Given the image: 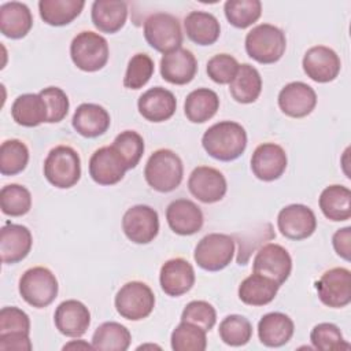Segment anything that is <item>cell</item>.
I'll return each instance as SVG.
<instances>
[{
    "label": "cell",
    "mask_w": 351,
    "mask_h": 351,
    "mask_svg": "<svg viewBox=\"0 0 351 351\" xmlns=\"http://www.w3.org/2000/svg\"><path fill=\"white\" fill-rule=\"evenodd\" d=\"M218 333L225 344L230 347H241L251 340L252 325L244 315L230 314L219 322Z\"/></svg>",
    "instance_id": "obj_41"
},
{
    "label": "cell",
    "mask_w": 351,
    "mask_h": 351,
    "mask_svg": "<svg viewBox=\"0 0 351 351\" xmlns=\"http://www.w3.org/2000/svg\"><path fill=\"white\" fill-rule=\"evenodd\" d=\"M188 189L199 202L211 204L223 199L228 191V182L218 169L197 166L189 174Z\"/></svg>",
    "instance_id": "obj_13"
},
{
    "label": "cell",
    "mask_w": 351,
    "mask_h": 351,
    "mask_svg": "<svg viewBox=\"0 0 351 351\" xmlns=\"http://www.w3.org/2000/svg\"><path fill=\"white\" fill-rule=\"evenodd\" d=\"M302 66L303 71L310 80L319 84H326L336 80L341 69V62L339 55L332 48L315 45L306 51Z\"/></svg>",
    "instance_id": "obj_16"
},
{
    "label": "cell",
    "mask_w": 351,
    "mask_h": 351,
    "mask_svg": "<svg viewBox=\"0 0 351 351\" xmlns=\"http://www.w3.org/2000/svg\"><path fill=\"white\" fill-rule=\"evenodd\" d=\"M44 177L55 188L67 189L81 178V159L69 145H56L44 160Z\"/></svg>",
    "instance_id": "obj_4"
},
{
    "label": "cell",
    "mask_w": 351,
    "mask_h": 351,
    "mask_svg": "<svg viewBox=\"0 0 351 351\" xmlns=\"http://www.w3.org/2000/svg\"><path fill=\"white\" fill-rule=\"evenodd\" d=\"M181 321L195 324L208 332L217 322V311L213 304L206 300H192L184 307Z\"/></svg>",
    "instance_id": "obj_45"
},
{
    "label": "cell",
    "mask_w": 351,
    "mask_h": 351,
    "mask_svg": "<svg viewBox=\"0 0 351 351\" xmlns=\"http://www.w3.org/2000/svg\"><path fill=\"white\" fill-rule=\"evenodd\" d=\"M0 208L8 217H22L32 208L30 191L19 184L4 185L0 191Z\"/></svg>",
    "instance_id": "obj_40"
},
{
    "label": "cell",
    "mask_w": 351,
    "mask_h": 351,
    "mask_svg": "<svg viewBox=\"0 0 351 351\" xmlns=\"http://www.w3.org/2000/svg\"><path fill=\"white\" fill-rule=\"evenodd\" d=\"M206 333L200 326L181 321L171 332V348L174 351H204L207 347Z\"/></svg>",
    "instance_id": "obj_38"
},
{
    "label": "cell",
    "mask_w": 351,
    "mask_h": 351,
    "mask_svg": "<svg viewBox=\"0 0 351 351\" xmlns=\"http://www.w3.org/2000/svg\"><path fill=\"white\" fill-rule=\"evenodd\" d=\"M219 108L218 95L208 88L192 90L184 101V112L192 123H204L211 119Z\"/></svg>",
    "instance_id": "obj_34"
},
{
    "label": "cell",
    "mask_w": 351,
    "mask_h": 351,
    "mask_svg": "<svg viewBox=\"0 0 351 351\" xmlns=\"http://www.w3.org/2000/svg\"><path fill=\"white\" fill-rule=\"evenodd\" d=\"M159 282L166 295L173 298L181 296L195 285L193 266L184 258L169 259L160 267Z\"/></svg>",
    "instance_id": "obj_19"
},
{
    "label": "cell",
    "mask_w": 351,
    "mask_h": 351,
    "mask_svg": "<svg viewBox=\"0 0 351 351\" xmlns=\"http://www.w3.org/2000/svg\"><path fill=\"white\" fill-rule=\"evenodd\" d=\"M310 341L315 350L321 351H337L350 348V344L344 340L339 326L332 322L317 324L310 332Z\"/></svg>",
    "instance_id": "obj_42"
},
{
    "label": "cell",
    "mask_w": 351,
    "mask_h": 351,
    "mask_svg": "<svg viewBox=\"0 0 351 351\" xmlns=\"http://www.w3.org/2000/svg\"><path fill=\"white\" fill-rule=\"evenodd\" d=\"M29 162L27 145L18 140L11 138L1 143L0 147V173L3 176H15L22 173Z\"/></svg>",
    "instance_id": "obj_37"
},
{
    "label": "cell",
    "mask_w": 351,
    "mask_h": 351,
    "mask_svg": "<svg viewBox=\"0 0 351 351\" xmlns=\"http://www.w3.org/2000/svg\"><path fill=\"white\" fill-rule=\"evenodd\" d=\"M119 155L123 158L126 162L128 169H134L145 149L144 140L143 137L136 132V130H123L112 141L111 144Z\"/></svg>",
    "instance_id": "obj_44"
},
{
    "label": "cell",
    "mask_w": 351,
    "mask_h": 351,
    "mask_svg": "<svg viewBox=\"0 0 351 351\" xmlns=\"http://www.w3.org/2000/svg\"><path fill=\"white\" fill-rule=\"evenodd\" d=\"M33 348L29 333H1L0 350L3 351H30Z\"/></svg>",
    "instance_id": "obj_49"
},
{
    "label": "cell",
    "mask_w": 351,
    "mask_h": 351,
    "mask_svg": "<svg viewBox=\"0 0 351 351\" xmlns=\"http://www.w3.org/2000/svg\"><path fill=\"white\" fill-rule=\"evenodd\" d=\"M232 97L241 104L254 103L262 92V77L250 63H243L229 84Z\"/></svg>",
    "instance_id": "obj_33"
},
{
    "label": "cell",
    "mask_w": 351,
    "mask_h": 351,
    "mask_svg": "<svg viewBox=\"0 0 351 351\" xmlns=\"http://www.w3.org/2000/svg\"><path fill=\"white\" fill-rule=\"evenodd\" d=\"M89 176L99 185L118 184L129 170L126 162L112 145L96 149L89 159Z\"/></svg>",
    "instance_id": "obj_15"
},
{
    "label": "cell",
    "mask_w": 351,
    "mask_h": 351,
    "mask_svg": "<svg viewBox=\"0 0 351 351\" xmlns=\"http://www.w3.org/2000/svg\"><path fill=\"white\" fill-rule=\"evenodd\" d=\"M197 73V60L186 48H177L163 53L160 59V75L173 85L189 84Z\"/></svg>",
    "instance_id": "obj_21"
},
{
    "label": "cell",
    "mask_w": 351,
    "mask_h": 351,
    "mask_svg": "<svg viewBox=\"0 0 351 351\" xmlns=\"http://www.w3.org/2000/svg\"><path fill=\"white\" fill-rule=\"evenodd\" d=\"M70 56L80 70L86 73L99 71L108 62V43L96 32H80L70 44Z\"/></svg>",
    "instance_id": "obj_5"
},
{
    "label": "cell",
    "mask_w": 351,
    "mask_h": 351,
    "mask_svg": "<svg viewBox=\"0 0 351 351\" xmlns=\"http://www.w3.org/2000/svg\"><path fill=\"white\" fill-rule=\"evenodd\" d=\"M204 151L221 162H232L247 148V132L234 121H221L211 125L202 137Z\"/></svg>",
    "instance_id": "obj_1"
},
{
    "label": "cell",
    "mask_w": 351,
    "mask_h": 351,
    "mask_svg": "<svg viewBox=\"0 0 351 351\" xmlns=\"http://www.w3.org/2000/svg\"><path fill=\"white\" fill-rule=\"evenodd\" d=\"M318 204L328 219L333 222L347 221L351 217V191L344 185H329L321 192Z\"/></svg>",
    "instance_id": "obj_32"
},
{
    "label": "cell",
    "mask_w": 351,
    "mask_h": 351,
    "mask_svg": "<svg viewBox=\"0 0 351 351\" xmlns=\"http://www.w3.org/2000/svg\"><path fill=\"white\" fill-rule=\"evenodd\" d=\"M117 313L129 321L147 318L155 307V295L149 285L143 281L123 284L114 299Z\"/></svg>",
    "instance_id": "obj_8"
},
{
    "label": "cell",
    "mask_w": 351,
    "mask_h": 351,
    "mask_svg": "<svg viewBox=\"0 0 351 351\" xmlns=\"http://www.w3.org/2000/svg\"><path fill=\"white\" fill-rule=\"evenodd\" d=\"M280 287L281 285L270 277L259 273H252L241 281L237 293L239 299L244 304L259 307L273 302L277 296Z\"/></svg>",
    "instance_id": "obj_29"
},
{
    "label": "cell",
    "mask_w": 351,
    "mask_h": 351,
    "mask_svg": "<svg viewBox=\"0 0 351 351\" xmlns=\"http://www.w3.org/2000/svg\"><path fill=\"white\" fill-rule=\"evenodd\" d=\"M40 96L44 99L48 110V123H58L63 121L69 112V97L63 89L58 86H48L41 89Z\"/></svg>",
    "instance_id": "obj_47"
},
{
    "label": "cell",
    "mask_w": 351,
    "mask_h": 351,
    "mask_svg": "<svg viewBox=\"0 0 351 351\" xmlns=\"http://www.w3.org/2000/svg\"><path fill=\"white\" fill-rule=\"evenodd\" d=\"M252 271L270 277L277 284L282 285L292 271V258L282 245L267 243L255 254Z\"/></svg>",
    "instance_id": "obj_12"
},
{
    "label": "cell",
    "mask_w": 351,
    "mask_h": 351,
    "mask_svg": "<svg viewBox=\"0 0 351 351\" xmlns=\"http://www.w3.org/2000/svg\"><path fill=\"white\" fill-rule=\"evenodd\" d=\"M239 62L229 53H217L207 62V75L219 85L230 84L239 70Z\"/></svg>",
    "instance_id": "obj_46"
},
{
    "label": "cell",
    "mask_w": 351,
    "mask_h": 351,
    "mask_svg": "<svg viewBox=\"0 0 351 351\" xmlns=\"http://www.w3.org/2000/svg\"><path fill=\"white\" fill-rule=\"evenodd\" d=\"M317 106V93L306 82L292 81L278 93L280 110L291 118H304Z\"/></svg>",
    "instance_id": "obj_18"
},
{
    "label": "cell",
    "mask_w": 351,
    "mask_h": 351,
    "mask_svg": "<svg viewBox=\"0 0 351 351\" xmlns=\"http://www.w3.org/2000/svg\"><path fill=\"white\" fill-rule=\"evenodd\" d=\"M1 333H30L29 315L15 306H7L0 310V335Z\"/></svg>",
    "instance_id": "obj_48"
},
{
    "label": "cell",
    "mask_w": 351,
    "mask_h": 351,
    "mask_svg": "<svg viewBox=\"0 0 351 351\" xmlns=\"http://www.w3.org/2000/svg\"><path fill=\"white\" fill-rule=\"evenodd\" d=\"M132 335L129 329L115 321L103 322L92 336L93 350L99 351H126L130 346Z\"/></svg>",
    "instance_id": "obj_36"
},
{
    "label": "cell",
    "mask_w": 351,
    "mask_h": 351,
    "mask_svg": "<svg viewBox=\"0 0 351 351\" xmlns=\"http://www.w3.org/2000/svg\"><path fill=\"white\" fill-rule=\"evenodd\" d=\"M90 18L101 33L119 32L128 19V4L122 0H96L92 3Z\"/></svg>",
    "instance_id": "obj_27"
},
{
    "label": "cell",
    "mask_w": 351,
    "mask_h": 351,
    "mask_svg": "<svg viewBox=\"0 0 351 351\" xmlns=\"http://www.w3.org/2000/svg\"><path fill=\"white\" fill-rule=\"evenodd\" d=\"M277 228L289 240H304L315 232L317 218L308 206L293 203L280 210Z\"/></svg>",
    "instance_id": "obj_14"
},
{
    "label": "cell",
    "mask_w": 351,
    "mask_h": 351,
    "mask_svg": "<svg viewBox=\"0 0 351 351\" xmlns=\"http://www.w3.org/2000/svg\"><path fill=\"white\" fill-rule=\"evenodd\" d=\"M332 244L336 254L348 262L351 259V228L337 229L332 236Z\"/></svg>",
    "instance_id": "obj_50"
},
{
    "label": "cell",
    "mask_w": 351,
    "mask_h": 351,
    "mask_svg": "<svg viewBox=\"0 0 351 351\" xmlns=\"http://www.w3.org/2000/svg\"><path fill=\"white\" fill-rule=\"evenodd\" d=\"M122 230L132 243L148 244L159 233V215L147 204L132 206L122 217Z\"/></svg>",
    "instance_id": "obj_10"
},
{
    "label": "cell",
    "mask_w": 351,
    "mask_h": 351,
    "mask_svg": "<svg viewBox=\"0 0 351 351\" xmlns=\"http://www.w3.org/2000/svg\"><path fill=\"white\" fill-rule=\"evenodd\" d=\"M184 29L191 41L203 47L214 44L221 34L217 16L206 11H191L184 19Z\"/></svg>",
    "instance_id": "obj_30"
},
{
    "label": "cell",
    "mask_w": 351,
    "mask_h": 351,
    "mask_svg": "<svg viewBox=\"0 0 351 351\" xmlns=\"http://www.w3.org/2000/svg\"><path fill=\"white\" fill-rule=\"evenodd\" d=\"M12 119L25 128H34L47 122L48 110L40 93L19 95L11 106Z\"/></svg>",
    "instance_id": "obj_31"
},
{
    "label": "cell",
    "mask_w": 351,
    "mask_h": 351,
    "mask_svg": "<svg viewBox=\"0 0 351 351\" xmlns=\"http://www.w3.org/2000/svg\"><path fill=\"white\" fill-rule=\"evenodd\" d=\"M33 26V15L29 7L21 1H8L0 5V32L3 36L19 40Z\"/></svg>",
    "instance_id": "obj_28"
},
{
    "label": "cell",
    "mask_w": 351,
    "mask_h": 351,
    "mask_svg": "<svg viewBox=\"0 0 351 351\" xmlns=\"http://www.w3.org/2000/svg\"><path fill=\"white\" fill-rule=\"evenodd\" d=\"M84 5V0H40L38 12L47 25L64 26L81 14Z\"/></svg>",
    "instance_id": "obj_35"
},
{
    "label": "cell",
    "mask_w": 351,
    "mask_h": 351,
    "mask_svg": "<svg viewBox=\"0 0 351 351\" xmlns=\"http://www.w3.org/2000/svg\"><path fill=\"white\" fill-rule=\"evenodd\" d=\"M166 219L170 229L180 236L197 233L204 222L200 207L189 199H176L166 208Z\"/></svg>",
    "instance_id": "obj_22"
},
{
    "label": "cell",
    "mask_w": 351,
    "mask_h": 351,
    "mask_svg": "<svg viewBox=\"0 0 351 351\" xmlns=\"http://www.w3.org/2000/svg\"><path fill=\"white\" fill-rule=\"evenodd\" d=\"M53 322L63 336L81 337L90 325V313L82 302L69 299L56 307Z\"/></svg>",
    "instance_id": "obj_23"
},
{
    "label": "cell",
    "mask_w": 351,
    "mask_h": 351,
    "mask_svg": "<svg viewBox=\"0 0 351 351\" xmlns=\"http://www.w3.org/2000/svg\"><path fill=\"white\" fill-rule=\"evenodd\" d=\"M70 348H84V350H88V348H92L93 350V346L92 344H88V343H85L84 340H73V341H70V343H67V344H64L63 346V350H70Z\"/></svg>",
    "instance_id": "obj_51"
},
{
    "label": "cell",
    "mask_w": 351,
    "mask_h": 351,
    "mask_svg": "<svg viewBox=\"0 0 351 351\" xmlns=\"http://www.w3.org/2000/svg\"><path fill=\"white\" fill-rule=\"evenodd\" d=\"M234 256V239L226 233H208L195 247L193 259L207 271L225 269Z\"/></svg>",
    "instance_id": "obj_9"
},
{
    "label": "cell",
    "mask_w": 351,
    "mask_h": 351,
    "mask_svg": "<svg viewBox=\"0 0 351 351\" xmlns=\"http://www.w3.org/2000/svg\"><path fill=\"white\" fill-rule=\"evenodd\" d=\"M155 70L154 60L149 55L138 52L129 59L123 77V86L128 89L143 88L152 77Z\"/></svg>",
    "instance_id": "obj_43"
},
{
    "label": "cell",
    "mask_w": 351,
    "mask_h": 351,
    "mask_svg": "<svg viewBox=\"0 0 351 351\" xmlns=\"http://www.w3.org/2000/svg\"><path fill=\"white\" fill-rule=\"evenodd\" d=\"M295 325L289 315L271 311L265 314L258 322V337L266 347H282L293 336Z\"/></svg>",
    "instance_id": "obj_26"
},
{
    "label": "cell",
    "mask_w": 351,
    "mask_h": 351,
    "mask_svg": "<svg viewBox=\"0 0 351 351\" xmlns=\"http://www.w3.org/2000/svg\"><path fill=\"white\" fill-rule=\"evenodd\" d=\"M111 123L108 111L95 103H82L74 111L71 125L74 130L86 138H95L104 134Z\"/></svg>",
    "instance_id": "obj_25"
},
{
    "label": "cell",
    "mask_w": 351,
    "mask_h": 351,
    "mask_svg": "<svg viewBox=\"0 0 351 351\" xmlns=\"http://www.w3.org/2000/svg\"><path fill=\"white\" fill-rule=\"evenodd\" d=\"M223 12L232 26L245 29L261 18L262 3L259 0H228L223 4Z\"/></svg>",
    "instance_id": "obj_39"
},
{
    "label": "cell",
    "mask_w": 351,
    "mask_h": 351,
    "mask_svg": "<svg viewBox=\"0 0 351 351\" xmlns=\"http://www.w3.org/2000/svg\"><path fill=\"white\" fill-rule=\"evenodd\" d=\"M182 177L184 165L181 158L167 148H160L152 152L144 167V178L147 184L160 193L177 189Z\"/></svg>",
    "instance_id": "obj_2"
},
{
    "label": "cell",
    "mask_w": 351,
    "mask_h": 351,
    "mask_svg": "<svg viewBox=\"0 0 351 351\" xmlns=\"http://www.w3.org/2000/svg\"><path fill=\"white\" fill-rule=\"evenodd\" d=\"M143 33L148 45L160 53L180 48L184 40L180 21L167 12H154L147 16Z\"/></svg>",
    "instance_id": "obj_7"
},
{
    "label": "cell",
    "mask_w": 351,
    "mask_h": 351,
    "mask_svg": "<svg viewBox=\"0 0 351 351\" xmlns=\"http://www.w3.org/2000/svg\"><path fill=\"white\" fill-rule=\"evenodd\" d=\"M18 289L27 304L36 308H44L56 299L59 284L48 267L34 266L21 276Z\"/></svg>",
    "instance_id": "obj_6"
},
{
    "label": "cell",
    "mask_w": 351,
    "mask_h": 351,
    "mask_svg": "<svg viewBox=\"0 0 351 351\" xmlns=\"http://www.w3.org/2000/svg\"><path fill=\"white\" fill-rule=\"evenodd\" d=\"M247 55L261 64L278 62L287 48L285 33L270 23H261L252 27L245 36Z\"/></svg>",
    "instance_id": "obj_3"
},
{
    "label": "cell",
    "mask_w": 351,
    "mask_h": 351,
    "mask_svg": "<svg viewBox=\"0 0 351 351\" xmlns=\"http://www.w3.org/2000/svg\"><path fill=\"white\" fill-rule=\"evenodd\" d=\"M33 245L32 232L19 223L7 222L0 229V255L1 262L14 265L23 261Z\"/></svg>",
    "instance_id": "obj_20"
},
{
    "label": "cell",
    "mask_w": 351,
    "mask_h": 351,
    "mask_svg": "<svg viewBox=\"0 0 351 351\" xmlns=\"http://www.w3.org/2000/svg\"><path fill=\"white\" fill-rule=\"evenodd\" d=\"M288 158L285 149L276 143L259 144L251 156V170L261 181L278 180L287 170Z\"/></svg>",
    "instance_id": "obj_17"
},
{
    "label": "cell",
    "mask_w": 351,
    "mask_h": 351,
    "mask_svg": "<svg viewBox=\"0 0 351 351\" xmlns=\"http://www.w3.org/2000/svg\"><path fill=\"white\" fill-rule=\"evenodd\" d=\"M315 289L322 304L346 307L351 302V271L347 267L329 269L315 282Z\"/></svg>",
    "instance_id": "obj_11"
},
{
    "label": "cell",
    "mask_w": 351,
    "mask_h": 351,
    "mask_svg": "<svg viewBox=\"0 0 351 351\" xmlns=\"http://www.w3.org/2000/svg\"><path fill=\"white\" fill-rule=\"evenodd\" d=\"M137 108L143 118L149 122H165L170 119L177 108L174 93L163 86H154L145 90L137 100Z\"/></svg>",
    "instance_id": "obj_24"
}]
</instances>
